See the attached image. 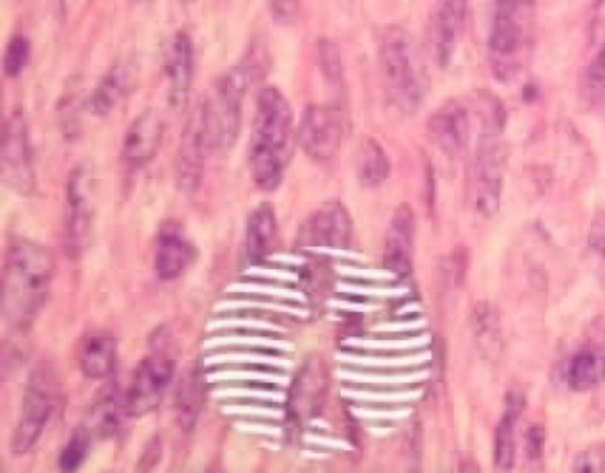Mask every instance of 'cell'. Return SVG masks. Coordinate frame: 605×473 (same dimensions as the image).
<instances>
[{
  "label": "cell",
  "instance_id": "1",
  "mask_svg": "<svg viewBox=\"0 0 605 473\" xmlns=\"http://www.w3.org/2000/svg\"><path fill=\"white\" fill-rule=\"evenodd\" d=\"M55 276L54 256L34 239H11L4 257L2 312L14 330H25L49 300Z\"/></svg>",
  "mask_w": 605,
  "mask_h": 473
},
{
  "label": "cell",
  "instance_id": "2",
  "mask_svg": "<svg viewBox=\"0 0 605 473\" xmlns=\"http://www.w3.org/2000/svg\"><path fill=\"white\" fill-rule=\"evenodd\" d=\"M294 153V110L276 87L259 93L248 142V171L254 185L272 192L280 185Z\"/></svg>",
  "mask_w": 605,
  "mask_h": 473
},
{
  "label": "cell",
  "instance_id": "3",
  "mask_svg": "<svg viewBox=\"0 0 605 473\" xmlns=\"http://www.w3.org/2000/svg\"><path fill=\"white\" fill-rule=\"evenodd\" d=\"M379 63L389 101L400 112H417L425 101L429 80L414 37L400 25L385 29L380 40Z\"/></svg>",
  "mask_w": 605,
  "mask_h": 473
},
{
  "label": "cell",
  "instance_id": "4",
  "mask_svg": "<svg viewBox=\"0 0 605 473\" xmlns=\"http://www.w3.org/2000/svg\"><path fill=\"white\" fill-rule=\"evenodd\" d=\"M533 0H497L488 32V63L497 80L510 82L520 68Z\"/></svg>",
  "mask_w": 605,
  "mask_h": 473
},
{
  "label": "cell",
  "instance_id": "5",
  "mask_svg": "<svg viewBox=\"0 0 605 473\" xmlns=\"http://www.w3.org/2000/svg\"><path fill=\"white\" fill-rule=\"evenodd\" d=\"M60 399L61 385L57 373L49 362H41L31 370L25 385L22 413L11 440L13 454L23 455L32 451V447L36 445L52 415L57 410Z\"/></svg>",
  "mask_w": 605,
  "mask_h": 473
},
{
  "label": "cell",
  "instance_id": "6",
  "mask_svg": "<svg viewBox=\"0 0 605 473\" xmlns=\"http://www.w3.org/2000/svg\"><path fill=\"white\" fill-rule=\"evenodd\" d=\"M248 87L247 66H233L213 84L209 98L201 104L204 125L213 149H230L238 139L242 104Z\"/></svg>",
  "mask_w": 605,
  "mask_h": 473
},
{
  "label": "cell",
  "instance_id": "7",
  "mask_svg": "<svg viewBox=\"0 0 605 473\" xmlns=\"http://www.w3.org/2000/svg\"><path fill=\"white\" fill-rule=\"evenodd\" d=\"M95 221V176L89 163L73 169L64 204V248L70 257H81L89 245Z\"/></svg>",
  "mask_w": 605,
  "mask_h": 473
},
{
  "label": "cell",
  "instance_id": "8",
  "mask_svg": "<svg viewBox=\"0 0 605 473\" xmlns=\"http://www.w3.org/2000/svg\"><path fill=\"white\" fill-rule=\"evenodd\" d=\"M347 119L339 105H309L298 125L297 139L312 162L327 163L343 144Z\"/></svg>",
  "mask_w": 605,
  "mask_h": 473
},
{
  "label": "cell",
  "instance_id": "9",
  "mask_svg": "<svg viewBox=\"0 0 605 473\" xmlns=\"http://www.w3.org/2000/svg\"><path fill=\"white\" fill-rule=\"evenodd\" d=\"M502 130H488L479 136L476 146L475 189L476 207L484 217L490 218L499 212L502 181H505V144Z\"/></svg>",
  "mask_w": 605,
  "mask_h": 473
},
{
  "label": "cell",
  "instance_id": "10",
  "mask_svg": "<svg viewBox=\"0 0 605 473\" xmlns=\"http://www.w3.org/2000/svg\"><path fill=\"white\" fill-rule=\"evenodd\" d=\"M2 181L8 189L28 197L36 186V174L32 163L31 140L28 122L22 112H13L6 121L2 139Z\"/></svg>",
  "mask_w": 605,
  "mask_h": 473
},
{
  "label": "cell",
  "instance_id": "11",
  "mask_svg": "<svg viewBox=\"0 0 605 473\" xmlns=\"http://www.w3.org/2000/svg\"><path fill=\"white\" fill-rule=\"evenodd\" d=\"M353 222L338 201L321 204L298 227L297 245L302 248L344 250L352 244Z\"/></svg>",
  "mask_w": 605,
  "mask_h": 473
},
{
  "label": "cell",
  "instance_id": "12",
  "mask_svg": "<svg viewBox=\"0 0 605 473\" xmlns=\"http://www.w3.org/2000/svg\"><path fill=\"white\" fill-rule=\"evenodd\" d=\"M467 8V0H435L429 13L426 41L429 55L438 68H447L455 57L466 28Z\"/></svg>",
  "mask_w": 605,
  "mask_h": 473
},
{
  "label": "cell",
  "instance_id": "13",
  "mask_svg": "<svg viewBox=\"0 0 605 473\" xmlns=\"http://www.w3.org/2000/svg\"><path fill=\"white\" fill-rule=\"evenodd\" d=\"M174 362L163 355L148 356L137 365L125 394L130 417L149 413L162 402L174 376Z\"/></svg>",
  "mask_w": 605,
  "mask_h": 473
},
{
  "label": "cell",
  "instance_id": "14",
  "mask_svg": "<svg viewBox=\"0 0 605 473\" xmlns=\"http://www.w3.org/2000/svg\"><path fill=\"white\" fill-rule=\"evenodd\" d=\"M210 148L212 146H210L209 131L204 125L203 110L199 107L194 116L187 122L180 146H178L174 176H177L178 189L183 194H194L195 190L201 186L206 151Z\"/></svg>",
  "mask_w": 605,
  "mask_h": 473
},
{
  "label": "cell",
  "instance_id": "15",
  "mask_svg": "<svg viewBox=\"0 0 605 473\" xmlns=\"http://www.w3.org/2000/svg\"><path fill=\"white\" fill-rule=\"evenodd\" d=\"M163 77L168 87V101L172 109L181 110L189 99L194 77V46L187 32L172 34L163 50Z\"/></svg>",
  "mask_w": 605,
  "mask_h": 473
},
{
  "label": "cell",
  "instance_id": "16",
  "mask_svg": "<svg viewBox=\"0 0 605 473\" xmlns=\"http://www.w3.org/2000/svg\"><path fill=\"white\" fill-rule=\"evenodd\" d=\"M163 122L159 112H140L125 133L123 140V162L131 172L145 169L162 144Z\"/></svg>",
  "mask_w": 605,
  "mask_h": 473
},
{
  "label": "cell",
  "instance_id": "17",
  "mask_svg": "<svg viewBox=\"0 0 605 473\" xmlns=\"http://www.w3.org/2000/svg\"><path fill=\"white\" fill-rule=\"evenodd\" d=\"M329 390V373L321 361L315 358L304 365L289 393L288 411L295 422L311 419L320 411Z\"/></svg>",
  "mask_w": 605,
  "mask_h": 473
},
{
  "label": "cell",
  "instance_id": "18",
  "mask_svg": "<svg viewBox=\"0 0 605 473\" xmlns=\"http://www.w3.org/2000/svg\"><path fill=\"white\" fill-rule=\"evenodd\" d=\"M194 257V248L177 221H166L155 241V271L160 280H177L183 276Z\"/></svg>",
  "mask_w": 605,
  "mask_h": 473
},
{
  "label": "cell",
  "instance_id": "19",
  "mask_svg": "<svg viewBox=\"0 0 605 473\" xmlns=\"http://www.w3.org/2000/svg\"><path fill=\"white\" fill-rule=\"evenodd\" d=\"M428 131L443 153L458 157L469 146V112L457 99H447L429 118Z\"/></svg>",
  "mask_w": 605,
  "mask_h": 473
},
{
  "label": "cell",
  "instance_id": "20",
  "mask_svg": "<svg viewBox=\"0 0 605 473\" xmlns=\"http://www.w3.org/2000/svg\"><path fill=\"white\" fill-rule=\"evenodd\" d=\"M414 233H416L414 213L407 204H402L394 212L393 221L389 224L388 238H385L384 267L389 276L405 277L411 273Z\"/></svg>",
  "mask_w": 605,
  "mask_h": 473
},
{
  "label": "cell",
  "instance_id": "21",
  "mask_svg": "<svg viewBox=\"0 0 605 473\" xmlns=\"http://www.w3.org/2000/svg\"><path fill=\"white\" fill-rule=\"evenodd\" d=\"M134 82H136V69L130 63L114 64L89 96L87 109L96 118L109 116L123 99L130 95Z\"/></svg>",
  "mask_w": 605,
  "mask_h": 473
},
{
  "label": "cell",
  "instance_id": "22",
  "mask_svg": "<svg viewBox=\"0 0 605 473\" xmlns=\"http://www.w3.org/2000/svg\"><path fill=\"white\" fill-rule=\"evenodd\" d=\"M78 365L89 379L110 378L118 365L116 338L105 332L86 335L78 347Z\"/></svg>",
  "mask_w": 605,
  "mask_h": 473
},
{
  "label": "cell",
  "instance_id": "23",
  "mask_svg": "<svg viewBox=\"0 0 605 473\" xmlns=\"http://www.w3.org/2000/svg\"><path fill=\"white\" fill-rule=\"evenodd\" d=\"M277 244V218L274 206L268 203L254 207L245 226V254L253 262L270 256Z\"/></svg>",
  "mask_w": 605,
  "mask_h": 473
},
{
  "label": "cell",
  "instance_id": "24",
  "mask_svg": "<svg viewBox=\"0 0 605 473\" xmlns=\"http://www.w3.org/2000/svg\"><path fill=\"white\" fill-rule=\"evenodd\" d=\"M524 408L526 399L522 393L519 390L508 393L505 415L497 426L496 433V466L501 472H510L516 464L517 424H519Z\"/></svg>",
  "mask_w": 605,
  "mask_h": 473
},
{
  "label": "cell",
  "instance_id": "25",
  "mask_svg": "<svg viewBox=\"0 0 605 473\" xmlns=\"http://www.w3.org/2000/svg\"><path fill=\"white\" fill-rule=\"evenodd\" d=\"M204 405L203 373L198 365L181 376L177 390L178 422L183 431H190L198 422Z\"/></svg>",
  "mask_w": 605,
  "mask_h": 473
},
{
  "label": "cell",
  "instance_id": "26",
  "mask_svg": "<svg viewBox=\"0 0 605 473\" xmlns=\"http://www.w3.org/2000/svg\"><path fill=\"white\" fill-rule=\"evenodd\" d=\"M473 335L479 352L487 358H497L502 352L501 321L492 303L481 302L473 312Z\"/></svg>",
  "mask_w": 605,
  "mask_h": 473
},
{
  "label": "cell",
  "instance_id": "27",
  "mask_svg": "<svg viewBox=\"0 0 605 473\" xmlns=\"http://www.w3.org/2000/svg\"><path fill=\"white\" fill-rule=\"evenodd\" d=\"M130 417L127 408V397L118 396V393L105 396L95 410L91 413V434L95 433L102 438L116 437L123 428V419Z\"/></svg>",
  "mask_w": 605,
  "mask_h": 473
},
{
  "label": "cell",
  "instance_id": "28",
  "mask_svg": "<svg viewBox=\"0 0 605 473\" xmlns=\"http://www.w3.org/2000/svg\"><path fill=\"white\" fill-rule=\"evenodd\" d=\"M391 174V163L384 148L373 139H367L359 148L358 176L362 186L376 189Z\"/></svg>",
  "mask_w": 605,
  "mask_h": 473
},
{
  "label": "cell",
  "instance_id": "29",
  "mask_svg": "<svg viewBox=\"0 0 605 473\" xmlns=\"http://www.w3.org/2000/svg\"><path fill=\"white\" fill-rule=\"evenodd\" d=\"M601 378H605L604 356L598 358L592 352H581L575 355L569 369L570 387L575 390H587Z\"/></svg>",
  "mask_w": 605,
  "mask_h": 473
},
{
  "label": "cell",
  "instance_id": "30",
  "mask_svg": "<svg viewBox=\"0 0 605 473\" xmlns=\"http://www.w3.org/2000/svg\"><path fill=\"white\" fill-rule=\"evenodd\" d=\"M91 449V431L87 428H78L73 431L68 442L64 445L60 455L61 472H77Z\"/></svg>",
  "mask_w": 605,
  "mask_h": 473
},
{
  "label": "cell",
  "instance_id": "31",
  "mask_svg": "<svg viewBox=\"0 0 605 473\" xmlns=\"http://www.w3.org/2000/svg\"><path fill=\"white\" fill-rule=\"evenodd\" d=\"M31 60V43L23 36H14L4 54V73L8 78H17Z\"/></svg>",
  "mask_w": 605,
  "mask_h": 473
},
{
  "label": "cell",
  "instance_id": "32",
  "mask_svg": "<svg viewBox=\"0 0 605 473\" xmlns=\"http://www.w3.org/2000/svg\"><path fill=\"white\" fill-rule=\"evenodd\" d=\"M318 61L327 80L338 84L343 78V61L338 46L330 40L318 41Z\"/></svg>",
  "mask_w": 605,
  "mask_h": 473
},
{
  "label": "cell",
  "instance_id": "33",
  "mask_svg": "<svg viewBox=\"0 0 605 473\" xmlns=\"http://www.w3.org/2000/svg\"><path fill=\"white\" fill-rule=\"evenodd\" d=\"M587 248L596 270L605 277V212L596 213V217L593 218L587 235Z\"/></svg>",
  "mask_w": 605,
  "mask_h": 473
},
{
  "label": "cell",
  "instance_id": "34",
  "mask_svg": "<svg viewBox=\"0 0 605 473\" xmlns=\"http://www.w3.org/2000/svg\"><path fill=\"white\" fill-rule=\"evenodd\" d=\"M586 87L593 99H605V45L587 68Z\"/></svg>",
  "mask_w": 605,
  "mask_h": 473
},
{
  "label": "cell",
  "instance_id": "35",
  "mask_svg": "<svg viewBox=\"0 0 605 473\" xmlns=\"http://www.w3.org/2000/svg\"><path fill=\"white\" fill-rule=\"evenodd\" d=\"M575 472H604L605 470V447H590L587 451L581 452L574 461Z\"/></svg>",
  "mask_w": 605,
  "mask_h": 473
},
{
  "label": "cell",
  "instance_id": "36",
  "mask_svg": "<svg viewBox=\"0 0 605 473\" xmlns=\"http://www.w3.org/2000/svg\"><path fill=\"white\" fill-rule=\"evenodd\" d=\"M270 11L276 23L288 28L297 20L298 0H270Z\"/></svg>",
  "mask_w": 605,
  "mask_h": 473
},
{
  "label": "cell",
  "instance_id": "37",
  "mask_svg": "<svg viewBox=\"0 0 605 473\" xmlns=\"http://www.w3.org/2000/svg\"><path fill=\"white\" fill-rule=\"evenodd\" d=\"M545 429L542 426H531L528 434H526V452H528L529 460H540L545 451Z\"/></svg>",
  "mask_w": 605,
  "mask_h": 473
},
{
  "label": "cell",
  "instance_id": "38",
  "mask_svg": "<svg viewBox=\"0 0 605 473\" xmlns=\"http://www.w3.org/2000/svg\"><path fill=\"white\" fill-rule=\"evenodd\" d=\"M160 454H162V449H160L159 438L153 440L146 447L145 454H142V460H140L139 469L137 470H151L155 464L159 463Z\"/></svg>",
  "mask_w": 605,
  "mask_h": 473
}]
</instances>
